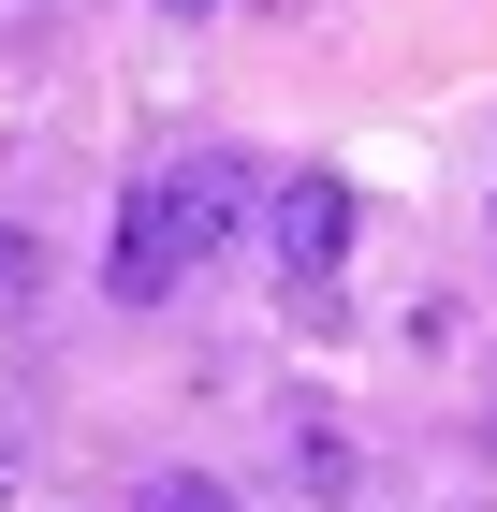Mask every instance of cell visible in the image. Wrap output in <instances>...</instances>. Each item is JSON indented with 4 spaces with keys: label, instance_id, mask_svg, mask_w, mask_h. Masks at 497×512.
I'll list each match as a JSON object with an SVG mask.
<instances>
[{
    "label": "cell",
    "instance_id": "obj_1",
    "mask_svg": "<svg viewBox=\"0 0 497 512\" xmlns=\"http://www.w3.org/2000/svg\"><path fill=\"white\" fill-rule=\"evenodd\" d=\"M147 205H161V235H176V264H220V249L264 220V176H249L234 147H205V161H161Z\"/></svg>",
    "mask_w": 497,
    "mask_h": 512
},
{
    "label": "cell",
    "instance_id": "obj_2",
    "mask_svg": "<svg viewBox=\"0 0 497 512\" xmlns=\"http://www.w3.org/2000/svg\"><path fill=\"white\" fill-rule=\"evenodd\" d=\"M351 220H366V205H351V176H322V161H307V176H278V191H264L278 278H293V293H322V278L351 264Z\"/></svg>",
    "mask_w": 497,
    "mask_h": 512
},
{
    "label": "cell",
    "instance_id": "obj_3",
    "mask_svg": "<svg viewBox=\"0 0 497 512\" xmlns=\"http://www.w3.org/2000/svg\"><path fill=\"white\" fill-rule=\"evenodd\" d=\"M176 235H161V205H147V176H132V191H117V249H103V308H161V293H176Z\"/></svg>",
    "mask_w": 497,
    "mask_h": 512
},
{
    "label": "cell",
    "instance_id": "obj_4",
    "mask_svg": "<svg viewBox=\"0 0 497 512\" xmlns=\"http://www.w3.org/2000/svg\"><path fill=\"white\" fill-rule=\"evenodd\" d=\"M132 512H249V498H234L220 469H147V498H132Z\"/></svg>",
    "mask_w": 497,
    "mask_h": 512
},
{
    "label": "cell",
    "instance_id": "obj_5",
    "mask_svg": "<svg viewBox=\"0 0 497 512\" xmlns=\"http://www.w3.org/2000/svg\"><path fill=\"white\" fill-rule=\"evenodd\" d=\"M0 308H44V249L30 235H0Z\"/></svg>",
    "mask_w": 497,
    "mask_h": 512
},
{
    "label": "cell",
    "instance_id": "obj_6",
    "mask_svg": "<svg viewBox=\"0 0 497 512\" xmlns=\"http://www.w3.org/2000/svg\"><path fill=\"white\" fill-rule=\"evenodd\" d=\"M147 15H220V0H147Z\"/></svg>",
    "mask_w": 497,
    "mask_h": 512
},
{
    "label": "cell",
    "instance_id": "obj_7",
    "mask_svg": "<svg viewBox=\"0 0 497 512\" xmlns=\"http://www.w3.org/2000/svg\"><path fill=\"white\" fill-rule=\"evenodd\" d=\"M0 498H15V439H0Z\"/></svg>",
    "mask_w": 497,
    "mask_h": 512
},
{
    "label": "cell",
    "instance_id": "obj_8",
    "mask_svg": "<svg viewBox=\"0 0 497 512\" xmlns=\"http://www.w3.org/2000/svg\"><path fill=\"white\" fill-rule=\"evenodd\" d=\"M337 512H351V498H337Z\"/></svg>",
    "mask_w": 497,
    "mask_h": 512
}]
</instances>
